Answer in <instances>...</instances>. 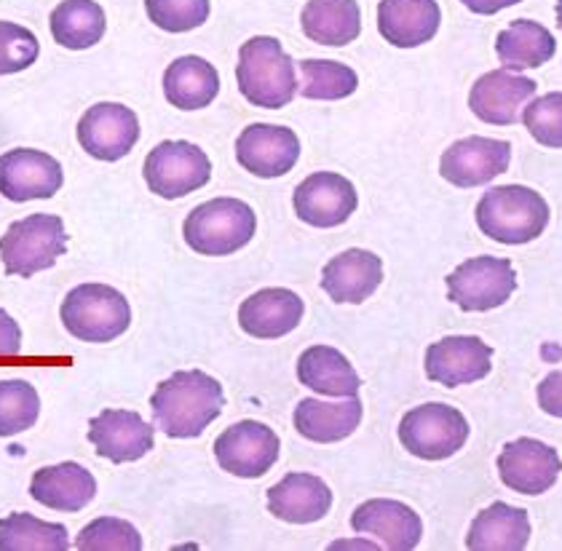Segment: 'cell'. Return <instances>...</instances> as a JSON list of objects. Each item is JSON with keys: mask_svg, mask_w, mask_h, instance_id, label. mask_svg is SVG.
<instances>
[{"mask_svg": "<svg viewBox=\"0 0 562 551\" xmlns=\"http://www.w3.org/2000/svg\"><path fill=\"white\" fill-rule=\"evenodd\" d=\"M359 195L351 180L335 171H316L308 175L292 195L295 214L305 225L314 228H338L357 212Z\"/></svg>", "mask_w": 562, "mask_h": 551, "instance_id": "12", "label": "cell"}, {"mask_svg": "<svg viewBox=\"0 0 562 551\" xmlns=\"http://www.w3.org/2000/svg\"><path fill=\"white\" fill-rule=\"evenodd\" d=\"M258 230L252 206L238 199H212L195 206L182 225V236L193 252L228 257L247 247Z\"/></svg>", "mask_w": 562, "mask_h": 551, "instance_id": "4", "label": "cell"}, {"mask_svg": "<svg viewBox=\"0 0 562 551\" xmlns=\"http://www.w3.org/2000/svg\"><path fill=\"white\" fill-rule=\"evenodd\" d=\"M150 22L167 33H191L210 20V0H145Z\"/></svg>", "mask_w": 562, "mask_h": 551, "instance_id": "37", "label": "cell"}, {"mask_svg": "<svg viewBox=\"0 0 562 551\" xmlns=\"http://www.w3.org/2000/svg\"><path fill=\"white\" fill-rule=\"evenodd\" d=\"M442 11L437 0H381L378 33L396 48H415L437 35Z\"/></svg>", "mask_w": 562, "mask_h": 551, "instance_id": "24", "label": "cell"}, {"mask_svg": "<svg viewBox=\"0 0 562 551\" xmlns=\"http://www.w3.org/2000/svg\"><path fill=\"white\" fill-rule=\"evenodd\" d=\"M297 381L316 394L340 396V400L357 396L359 385H362L351 361L333 346L305 348L297 359Z\"/></svg>", "mask_w": 562, "mask_h": 551, "instance_id": "28", "label": "cell"}, {"mask_svg": "<svg viewBox=\"0 0 562 551\" xmlns=\"http://www.w3.org/2000/svg\"><path fill=\"white\" fill-rule=\"evenodd\" d=\"M22 329L3 308H0V357H20Z\"/></svg>", "mask_w": 562, "mask_h": 551, "instance_id": "41", "label": "cell"}, {"mask_svg": "<svg viewBox=\"0 0 562 551\" xmlns=\"http://www.w3.org/2000/svg\"><path fill=\"white\" fill-rule=\"evenodd\" d=\"M351 528L359 536H375L391 551H411L420 543L424 522L411 506L391 498H372L351 514Z\"/></svg>", "mask_w": 562, "mask_h": 551, "instance_id": "20", "label": "cell"}, {"mask_svg": "<svg viewBox=\"0 0 562 551\" xmlns=\"http://www.w3.org/2000/svg\"><path fill=\"white\" fill-rule=\"evenodd\" d=\"M512 164V145L506 139L467 137L442 153L439 175L456 188H480L504 175Z\"/></svg>", "mask_w": 562, "mask_h": 551, "instance_id": "14", "label": "cell"}, {"mask_svg": "<svg viewBox=\"0 0 562 551\" xmlns=\"http://www.w3.org/2000/svg\"><path fill=\"white\" fill-rule=\"evenodd\" d=\"M236 81L244 100L262 110H281L295 100V63L271 35L249 38L238 48Z\"/></svg>", "mask_w": 562, "mask_h": 551, "instance_id": "2", "label": "cell"}, {"mask_svg": "<svg viewBox=\"0 0 562 551\" xmlns=\"http://www.w3.org/2000/svg\"><path fill=\"white\" fill-rule=\"evenodd\" d=\"M220 91V76L206 59L188 57L175 59L164 72V94L172 108L201 110L215 102Z\"/></svg>", "mask_w": 562, "mask_h": 551, "instance_id": "29", "label": "cell"}, {"mask_svg": "<svg viewBox=\"0 0 562 551\" xmlns=\"http://www.w3.org/2000/svg\"><path fill=\"white\" fill-rule=\"evenodd\" d=\"M305 303L284 286H268L238 305V324L249 338L279 340L303 322Z\"/></svg>", "mask_w": 562, "mask_h": 551, "instance_id": "21", "label": "cell"}, {"mask_svg": "<svg viewBox=\"0 0 562 551\" xmlns=\"http://www.w3.org/2000/svg\"><path fill=\"white\" fill-rule=\"evenodd\" d=\"M362 424V402L359 396H346L344 402L303 400L295 407L297 434L311 442L333 445L348 439Z\"/></svg>", "mask_w": 562, "mask_h": 551, "instance_id": "26", "label": "cell"}, {"mask_svg": "<svg viewBox=\"0 0 562 551\" xmlns=\"http://www.w3.org/2000/svg\"><path fill=\"white\" fill-rule=\"evenodd\" d=\"M530 541L528 511L496 501L476 514L469 528L467 547L472 551H519Z\"/></svg>", "mask_w": 562, "mask_h": 551, "instance_id": "27", "label": "cell"}, {"mask_svg": "<svg viewBox=\"0 0 562 551\" xmlns=\"http://www.w3.org/2000/svg\"><path fill=\"white\" fill-rule=\"evenodd\" d=\"M225 407L223 385L201 370H180L150 396L156 426L172 439H195L215 424Z\"/></svg>", "mask_w": 562, "mask_h": 551, "instance_id": "1", "label": "cell"}, {"mask_svg": "<svg viewBox=\"0 0 562 551\" xmlns=\"http://www.w3.org/2000/svg\"><path fill=\"white\" fill-rule=\"evenodd\" d=\"M448 300L467 314L501 308L517 290V273L506 257H472L448 276Z\"/></svg>", "mask_w": 562, "mask_h": 551, "instance_id": "8", "label": "cell"}, {"mask_svg": "<svg viewBox=\"0 0 562 551\" xmlns=\"http://www.w3.org/2000/svg\"><path fill=\"white\" fill-rule=\"evenodd\" d=\"M476 225L493 241L519 247L536 241L547 230L549 204L533 188H491L476 204Z\"/></svg>", "mask_w": 562, "mask_h": 551, "instance_id": "3", "label": "cell"}, {"mask_svg": "<svg viewBox=\"0 0 562 551\" xmlns=\"http://www.w3.org/2000/svg\"><path fill=\"white\" fill-rule=\"evenodd\" d=\"M76 549L81 551H139L143 536L132 522L119 517H97L76 538Z\"/></svg>", "mask_w": 562, "mask_h": 551, "instance_id": "36", "label": "cell"}, {"mask_svg": "<svg viewBox=\"0 0 562 551\" xmlns=\"http://www.w3.org/2000/svg\"><path fill=\"white\" fill-rule=\"evenodd\" d=\"M558 24H560V30H562V0H558Z\"/></svg>", "mask_w": 562, "mask_h": 551, "instance_id": "43", "label": "cell"}, {"mask_svg": "<svg viewBox=\"0 0 562 551\" xmlns=\"http://www.w3.org/2000/svg\"><path fill=\"white\" fill-rule=\"evenodd\" d=\"M461 3L467 5L469 11H474V14L493 16V14H498L501 9H509V5L522 3V0H461Z\"/></svg>", "mask_w": 562, "mask_h": 551, "instance_id": "42", "label": "cell"}, {"mask_svg": "<svg viewBox=\"0 0 562 551\" xmlns=\"http://www.w3.org/2000/svg\"><path fill=\"white\" fill-rule=\"evenodd\" d=\"M65 175L54 156L44 150L16 148L0 156V195L16 204L52 199L63 188Z\"/></svg>", "mask_w": 562, "mask_h": 551, "instance_id": "13", "label": "cell"}, {"mask_svg": "<svg viewBox=\"0 0 562 551\" xmlns=\"http://www.w3.org/2000/svg\"><path fill=\"white\" fill-rule=\"evenodd\" d=\"M67 252L65 223L57 214H30L9 225L0 236V260L9 276H30L48 271Z\"/></svg>", "mask_w": 562, "mask_h": 551, "instance_id": "6", "label": "cell"}, {"mask_svg": "<svg viewBox=\"0 0 562 551\" xmlns=\"http://www.w3.org/2000/svg\"><path fill=\"white\" fill-rule=\"evenodd\" d=\"M558 52V41L539 22L517 20L501 30L496 38V54L504 70H530L547 65Z\"/></svg>", "mask_w": 562, "mask_h": 551, "instance_id": "31", "label": "cell"}, {"mask_svg": "<svg viewBox=\"0 0 562 551\" xmlns=\"http://www.w3.org/2000/svg\"><path fill=\"white\" fill-rule=\"evenodd\" d=\"M562 471L558 450L539 439H515L498 456V476L519 495H541L554 487Z\"/></svg>", "mask_w": 562, "mask_h": 551, "instance_id": "17", "label": "cell"}, {"mask_svg": "<svg viewBox=\"0 0 562 551\" xmlns=\"http://www.w3.org/2000/svg\"><path fill=\"white\" fill-rule=\"evenodd\" d=\"M329 506H333V490L314 474H286L268 490V511L281 522H319L329 514Z\"/></svg>", "mask_w": 562, "mask_h": 551, "instance_id": "23", "label": "cell"}, {"mask_svg": "<svg viewBox=\"0 0 562 551\" xmlns=\"http://www.w3.org/2000/svg\"><path fill=\"white\" fill-rule=\"evenodd\" d=\"M381 281L383 262L370 249H346L333 257L322 271V290L333 303H364L381 286Z\"/></svg>", "mask_w": 562, "mask_h": 551, "instance_id": "22", "label": "cell"}, {"mask_svg": "<svg viewBox=\"0 0 562 551\" xmlns=\"http://www.w3.org/2000/svg\"><path fill=\"white\" fill-rule=\"evenodd\" d=\"M301 158V139L292 128L273 124H252L236 139V161L249 175L273 180L295 169Z\"/></svg>", "mask_w": 562, "mask_h": 551, "instance_id": "16", "label": "cell"}, {"mask_svg": "<svg viewBox=\"0 0 562 551\" xmlns=\"http://www.w3.org/2000/svg\"><path fill=\"white\" fill-rule=\"evenodd\" d=\"M539 407L552 418H562V370L549 372L539 385Z\"/></svg>", "mask_w": 562, "mask_h": 551, "instance_id": "40", "label": "cell"}, {"mask_svg": "<svg viewBox=\"0 0 562 551\" xmlns=\"http://www.w3.org/2000/svg\"><path fill=\"white\" fill-rule=\"evenodd\" d=\"M41 415L38 391L24 381L0 383V437H16L35 426Z\"/></svg>", "mask_w": 562, "mask_h": 551, "instance_id": "35", "label": "cell"}, {"mask_svg": "<svg viewBox=\"0 0 562 551\" xmlns=\"http://www.w3.org/2000/svg\"><path fill=\"white\" fill-rule=\"evenodd\" d=\"M359 76L348 65L333 63V59H303L301 63V86L297 91L305 100H346L357 91Z\"/></svg>", "mask_w": 562, "mask_h": 551, "instance_id": "34", "label": "cell"}, {"mask_svg": "<svg viewBox=\"0 0 562 551\" xmlns=\"http://www.w3.org/2000/svg\"><path fill=\"white\" fill-rule=\"evenodd\" d=\"M48 24H52V35L59 46L81 52V48H91L102 41L108 20L97 0H63L52 11Z\"/></svg>", "mask_w": 562, "mask_h": 551, "instance_id": "32", "label": "cell"}, {"mask_svg": "<svg viewBox=\"0 0 562 551\" xmlns=\"http://www.w3.org/2000/svg\"><path fill=\"white\" fill-rule=\"evenodd\" d=\"M139 139V121L132 108L100 102L78 121V143L97 161H121Z\"/></svg>", "mask_w": 562, "mask_h": 551, "instance_id": "11", "label": "cell"}, {"mask_svg": "<svg viewBox=\"0 0 562 551\" xmlns=\"http://www.w3.org/2000/svg\"><path fill=\"white\" fill-rule=\"evenodd\" d=\"M522 124L543 148H562V91H549L522 110Z\"/></svg>", "mask_w": 562, "mask_h": 551, "instance_id": "38", "label": "cell"}, {"mask_svg": "<svg viewBox=\"0 0 562 551\" xmlns=\"http://www.w3.org/2000/svg\"><path fill=\"white\" fill-rule=\"evenodd\" d=\"M533 78L515 76L512 70H491L472 86L469 108L480 121L491 126H512L519 121V110L536 97Z\"/></svg>", "mask_w": 562, "mask_h": 551, "instance_id": "19", "label": "cell"}, {"mask_svg": "<svg viewBox=\"0 0 562 551\" xmlns=\"http://www.w3.org/2000/svg\"><path fill=\"white\" fill-rule=\"evenodd\" d=\"M281 442L273 428L260 420H241L225 428L215 439V458L220 469L241 480H260L279 461Z\"/></svg>", "mask_w": 562, "mask_h": 551, "instance_id": "10", "label": "cell"}, {"mask_svg": "<svg viewBox=\"0 0 562 551\" xmlns=\"http://www.w3.org/2000/svg\"><path fill=\"white\" fill-rule=\"evenodd\" d=\"M303 33L322 46H348L362 33L357 0H308L301 14Z\"/></svg>", "mask_w": 562, "mask_h": 551, "instance_id": "30", "label": "cell"}, {"mask_svg": "<svg viewBox=\"0 0 562 551\" xmlns=\"http://www.w3.org/2000/svg\"><path fill=\"white\" fill-rule=\"evenodd\" d=\"M143 175L150 193L175 201L201 191L210 182L212 161L199 145L186 139H167L148 153Z\"/></svg>", "mask_w": 562, "mask_h": 551, "instance_id": "9", "label": "cell"}, {"mask_svg": "<svg viewBox=\"0 0 562 551\" xmlns=\"http://www.w3.org/2000/svg\"><path fill=\"white\" fill-rule=\"evenodd\" d=\"M59 314L67 333L81 342H113L132 324L130 300L108 284H81L70 290Z\"/></svg>", "mask_w": 562, "mask_h": 551, "instance_id": "5", "label": "cell"}, {"mask_svg": "<svg viewBox=\"0 0 562 551\" xmlns=\"http://www.w3.org/2000/svg\"><path fill=\"white\" fill-rule=\"evenodd\" d=\"M89 442L97 456L113 463H132L145 458L156 442V428L134 409H102L89 424Z\"/></svg>", "mask_w": 562, "mask_h": 551, "instance_id": "18", "label": "cell"}, {"mask_svg": "<svg viewBox=\"0 0 562 551\" xmlns=\"http://www.w3.org/2000/svg\"><path fill=\"white\" fill-rule=\"evenodd\" d=\"M30 495L46 509L76 514L94 501L97 480L81 463L65 461L59 466L35 471L33 482H30Z\"/></svg>", "mask_w": 562, "mask_h": 551, "instance_id": "25", "label": "cell"}, {"mask_svg": "<svg viewBox=\"0 0 562 551\" xmlns=\"http://www.w3.org/2000/svg\"><path fill=\"white\" fill-rule=\"evenodd\" d=\"M493 367V348L476 335H448L426 348V378L445 389L482 381Z\"/></svg>", "mask_w": 562, "mask_h": 551, "instance_id": "15", "label": "cell"}, {"mask_svg": "<svg viewBox=\"0 0 562 551\" xmlns=\"http://www.w3.org/2000/svg\"><path fill=\"white\" fill-rule=\"evenodd\" d=\"M41 54V43L27 27L14 22H0V76L27 70Z\"/></svg>", "mask_w": 562, "mask_h": 551, "instance_id": "39", "label": "cell"}, {"mask_svg": "<svg viewBox=\"0 0 562 551\" xmlns=\"http://www.w3.org/2000/svg\"><path fill=\"white\" fill-rule=\"evenodd\" d=\"M469 439V420L450 404L429 402L405 413L400 442L420 461H448Z\"/></svg>", "mask_w": 562, "mask_h": 551, "instance_id": "7", "label": "cell"}, {"mask_svg": "<svg viewBox=\"0 0 562 551\" xmlns=\"http://www.w3.org/2000/svg\"><path fill=\"white\" fill-rule=\"evenodd\" d=\"M70 547L67 528L44 522L27 511L0 519V551H65Z\"/></svg>", "mask_w": 562, "mask_h": 551, "instance_id": "33", "label": "cell"}]
</instances>
